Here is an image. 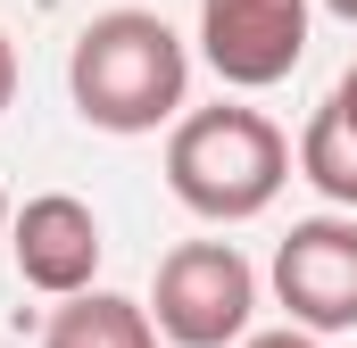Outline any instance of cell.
<instances>
[{
  "label": "cell",
  "instance_id": "obj_9",
  "mask_svg": "<svg viewBox=\"0 0 357 348\" xmlns=\"http://www.w3.org/2000/svg\"><path fill=\"white\" fill-rule=\"evenodd\" d=\"M233 348H324V332H307V324H282V332H250V340Z\"/></svg>",
  "mask_w": 357,
  "mask_h": 348
},
{
  "label": "cell",
  "instance_id": "obj_6",
  "mask_svg": "<svg viewBox=\"0 0 357 348\" xmlns=\"http://www.w3.org/2000/svg\"><path fill=\"white\" fill-rule=\"evenodd\" d=\"M100 216H91L75 191H33L17 216H8V258H17V282L42 290V299H75L100 274Z\"/></svg>",
  "mask_w": 357,
  "mask_h": 348
},
{
  "label": "cell",
  "instance_id": "obj_11",
  "mask_svg": "<svg viewBox=\"0 0 357 348\" xmlns=\"http://www.w3.org/2000/svg\"><path fill=\"white\" fill-rule=\"evenodd\" d=\"M324 8H333V17H341V25H357V0H324Z\"/></svg>",
  "mask_w": 357,
  "mask_h": 348
},
{
  "label": "cell",
  "instance_id": "obj_1",
  "mask_svg": "<svg viewBox=\"0 0 357 348\" xmlns=\"http://www.w3.org/2000/svg\"><path fill=\"white\" fill-rule=\"evenodd\" d=\"M67 100L91 133H158L191 100V50L158 8H100L67 50Z\"/></svg>",
  "mask_w": 357,
  "mask_h": 348
},
{
  "label": "cell",
  "instance_id": "obj_2",
  "mask_svg": "<svg viewBox=\"0 0 357 348\" xmlns=\"http://www.w3.org/2000/svg\"><path fill=\"white\" fill-rule=\"evenodd\" d=\"M291 182V141L282 125L241 108V100H216V108H183L167 125V191L199 224H250L266 216Z\"/></svg>",
  "mask_w": 357,
  "mask_h": 348
},
{
  "label": "cell",
  "instance_id": "obj_8",
  "mask_svg": "<svg viewBox=\"0 0 357 348\" xmlns=\"http://www.w3.org/2000/svg\"><path fill=\"white\" fill-rule=\"evenodd\" d=\"M299 174L333 199V207H349L357 216V116L324 91V108L307 116V133H299Z\"/></svg>",
  "mask_w": 357,
  "mask_h": 348
},
{
  "label": "cell",
  "instance_id": "obj_10",
  "mask_svg": "<svg viewBox=\"0 0 357 348\" xmlns=\"http://www.w3.org/2000/svg\"><path fill=\"white\" fill-rule=\"evenodd\" d=\"M8 100H17V42L0 33V116H8Z\"/></svg>",
  "mask_w": 357,
  "mask_h": 348
},
{
  "label": "cell",
  "instance_id": "obj_4",
  "mask_svg": "<svg viewBox=\"0 0 357 348\" xmlns=\"http://www.w3.org/2000/svg\"><path fill=\"white\" fill-rule=\"evenodd\" d=\"M274 299L291 324L307 332H357V216H299L282 241H274Z\"/></svg>",
  "mask_w": 357,
  "mask_h": 348
},
{
  "label": "cell",
  "instance_id": "obj_3",
  "mask_svg": "<svg viewBox=\"0 0 357 348\" xmlns=\"http://www.w3.org/2000/svg\"><path fill=\"white\" fill-rule=\"evenodd\" d=\"M158 340L167 348H233L250 340L258 315V265L233 241H183L158 258V290H150Z\"/></svg>",
  "mask_w": 357,
  "mask_h": 348
},
{
  "label": "cell",
  "instance_id": "obj_12",
  "mask_svg": "<svg viewBox=\"0 0 357 348\" xmlns=\"http://www.w3.org/2000/svg\"><path fill=\"white\" fill-rule=\"evenodd\" d=\"M8 216H17V207H8V191H0V232H8Z\"/></svg>",
  "mask_w": 357,
  "mask_h": 348
},
{
  "label": "cell",
  "instance_id": "obj_5",
  "mask_svg": "<svg viewBox=\"0 0 357 348\" xmlns=\"http://www.w3.org/2000/svg\"><path fill=\"white\" fill-rule=\"evenodd\" d=\"M316 0H199V58L233 91H274L307 58Z\"/></svg>",
  "mask_w": 357,
  "mask_h": 348
},
{
  "label": "cell",
  "instance_id": "obj_7",
  "mask_svg": "<svg viewBox=\"0 0 357 348\" xmlns=\"http://www.w3.org/2000/svg\"><path fill=\"white\" fill-rule=\"evenodd\" d=\"M42 348H158V315L125 290H75L42 324Z\"/></svg>",
  "mask_w": 357,
  "mask_h": 348
}]
</instances>
